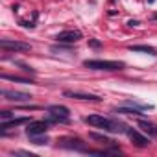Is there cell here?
Here are the masks:
<instances>
[{
  "label": "cell",
  "instance_id": "cell-1",
  "mask_svg": "<svg viewBox=\"0 0 157 157\" xmlns=\"http://www.w3.org/2000/svg\"><path fill=\"white\" fill-rule=\"evenodd\" d=\"M85 122L91 124V126L107 129L111 133H126L128 131L126 124H122L118 120H113V118H107V117H102V115H89V117H85Z\"/></svg>",
  "mask_w": 157,
  "mask_h": 157
},
{
  "label": "cell",
  "instance_id": "cell-2",
  "mask_svg": "<svg viewBox=\"0 0 157 157\" xmlns=\"http://www.w3.org/2000/svg\"><path fill=\"white\" fill-rule=\"evenodd\" d=\"M83 67L93 68V70H107V72H113V70H122L124 68V63L122 61H105V59H87V61H83Z\"/></svg>",
  "mask_w": 157,
  "mask_h": 157
},
{
  "label": "cell",
  "instance_id": "cell-3",
  "mask_svg": "<svg viewBox=\"0 0 157 157\" xmlns=\"http://www.w3.org/2000/svg\"><path fill=\"white\" fill-rule=\"evenodd\" d=\"M0 48L4 50H11V52H26L32 46L28 43H21V41H10V39H2L0 41Z\"/></svg>",
  "mask_w": 157,
  "mask_h": 157
},
{
  "label": "cell",
  "instance_id": "cell-4",
  "mask_svg": "<svg viewBox=\"0 0 157 157\" xmlns=\"http://www.w3.org/2000/svg\"><path fill=\"white\" fill-rule=\"evenodd\" d=\"M46 129H48V122L46 120H32L28 124V128H26V133H28V137H32V135H44Z\"/></svg>",
  "mask_w": 157,
  "mask_h": 157
},
{
  "label": "cell",
  "instance_id": "cell-5",
  "mask_svg": "<svg viewBox=\"0 0 157 157\" xmlns=\"http://www.w3.org/2000/svg\"><path fill=\"white\" fill-rule=\"evenodd\" d=\"M61 148H67V150H76V151H89V148H85V144L80 140V139H63L59 142Z\"/></svg>",
  "mask_w": 157,
  "mask_h": 157
},
{
  "label": "cell",
  "instance_id": "cell-6",
  "mask_svg": "<svg viewBox=\"0 0 157 157\" xmlns=\"http://www.w3.org/2000/svg\"><path fill=\"white\" fill-rule=\"evenodd\" d=\"M56 39L59 43H76V41L82 39V32H78V30H65V32L57 33Z\"/></svg>",
  "mask_w": 157,
  "mask_h": 157
},
{
  "label": "cell",
  "instance_id": "cell-7",
  "mask_svg": "<svg viewBox=\"0 0 157 157\" xmlns=\"http://www.w3.org/2000/svg\"><path fill=\"white\" fill-rule=\"evenodd\" d=\"M2 96L10 102H28L32 98L28 93H21V91H2Z\"/></svg>",
  "mask_w": 157,
  "mask_h": 157
},
{
  "label": "cell",
  "instance_id": "cell-8",
  "mask_svg": "<svg viewBox=\"0 0 157 157\" xmlns=\"http://www.w3.org/2000/svg\"><path fill=\"white\" fill-rule=\"evenodd\" d=\"M128 137L131 139V142L135 144V146H140V148H144V146H148L150 144V140H148V137H144V135H140L139 131H135V129H131V128H128Z\"/></svg>",
  "mask_w": 157,
  "mask_h": 157
},
{
  "label": "cell",
  "instance_id": "cell-9",
  "mask_svg": "<svg viewBox=\"0 0 157 157\" xmlns=\"http://www.w3.org/2000/svg\"><path fill=\"white\" fill-rule=\"evenodd\" d=\"M30 122H32V118L21 117V118H13V120H8V122H2V124H0V129H2V131H8V129H11V128H15V126H22V124H30Z\"/></svg>",
  "mask_w": 157,
  "mask_h": 157
},
{
  "label": "cell",
  "instance_id": "cell-10",
  "mask_svg": "<svg viewBox=\"0 0 157 157\" xmlns=\"http://www.w3.org/2000/svg\"><path fill=\"white\" fill-rule=\"evenodd\" d=\"M65 96H68V98H76V100H85V102H100L102 98L100 96H96V94H85V93H70V91H67L65 93Z\"/></svg>",
  "mask_w": 157,
  "mask_h": 157
},
{
  "label": "cell",
  "instance_id": "cell-11",
  "mask_svg": "<svg viewBox=\"0 0 157 157\" xmlns=\"http://www.w3.org/2000/svg\"><path fill=\"white\" fill-rule=\"evenodd\" d=\"M50 115H57V117H68V107L65 105H50L48 107Z\"/></svg>",
  "mask_w": 157,
  "mask_h": 157
},
{
  "label": "cell",
  "instance_id": "cell-12",
  "mask_svg": "<svg viewBox=\"0 0 157 157\" xmlns=\"http://www.w3.org/2000/svg\"><path fill=\"white\" fill-rule=\"evenodd\" d=\"M129 50L131 52H144V54H155V48H151V46H148V44H135V46H129Z\"/></svg>",
  "mask_w": 157,
  "mask_h": 157
},
{
  "label": "cell",
  "instance_id": "cell-13",
  "mask_svg": "<svg viewBox=\"0 0 157 157\" xmlns=\"http://www.w3.org/2000/svg\"><path fill=\"white\" fill-rule=\"evenodd\" d=\"M117 113H122V115H142V113H140V109H137V107H133V105L118 107V109H117Z\"/></svg>",
  "mask_w": 157,
  "mask_h": 157
},
{
  "label": "cell",
  "instance_id": "cell-14",
  "mask_svg": "<svg viewBox=\"0 0 157 157\" xmlns=\"http://www.w3.org/2000/svg\"><path fill=\"white\" fill-rule=\"evenodd\" d=\"M139 126H140L146 133H150V135H157V126H153V124H150V122H144V120H140Z\"/></svg>",
  "mask_w": 157,
  "mask_h": 157
},
{
  "label": "cell",
  "instance_id": "cell-15",
  "mask_svg": "<svg viewBox=\"0 0 157 157\" xmlns=\"http://www.w3.org/2000/svg\"><path fill=\"white\" fill-rule=\"evenodd\" d=\"M2 80H10V82H19V83H33L32 80H26V78H21V76H10V74H2Z\"/></svg>",
  "mask_w": 157,
  "mask_h": 157
},
{
  "label": "cell",
  "instance_id": "cell-16",
  "mask_svg": "<svg viewBox=\"0 0 157 157\" xmlns=\"http://www.w3.org/2000/svg\"><path fill=\"white\" fill-rule=\"evenodd\" d=\"M89 137H91V139H94V140H100V142H104V144H109V142H113L111 139H107L105 135H100V133H89Z\"/></svg>",
  "mask_w": 157,
  "mask_h": 157
},
{
  "label": "cell",
  "instance_id": "cell-17",
  "mask_svg": "<svg viewBox=\"0 0 157 157\" xmlns=\"http://www.w3.org/2000/svg\"><path fill=\"white\" fill-rule=\"evenodd\" d=\"M30 140H32V144H37V146H39V144H46V142H48V139H46V137H41V135H32V137H30Z\"/></svg>",
  "mask_w": 157,
  "mask_h": 157
},
{
  "label": "cell",
  "instance_id": "cell-18",
  "mask_svg": "<svg viewBox=\"0 0 157 157\" xmlns=\"http://www.w3.org/2000/svg\"><path fill=\"white\" fill-rule=\"evenodd\" d=\"M89 44H91L93 48H100V46H102V43H100V41H96V39H91V41H89Z\"/></svg>",
  "mask_w": 157,
  "mask_h": 157
},
{
  "label": "cell",
  "instance_id": "cell-19",
  "mask_svg": "<svg viewBox=\"0 0 157 157\" xmlns=\"http://www.w3.org/2000/svg\"><path fill=\"white\" fill-rule=\"evenodd\" d=\"M0 117L6 120V118H10V117H11V113H10V111H2V113H0Z\"/></svg>",
  "mask_w": 157,
  "mask_h": 157
},
{
  "label": "cell",
  "instance_id": "cell-20",
  "mask_svg": "<svg viewBox=\"0 0 157 157\" xmlns=\"http://www.w3.org/2000/svg\"><path fill=\"white\" fill-rule=\"evenodd\" d=\"M128 24H129V26H139V21H129Z\"/></svg>",
  "mask_w": 157,
  "mask_h": 157
}]
</instances>
